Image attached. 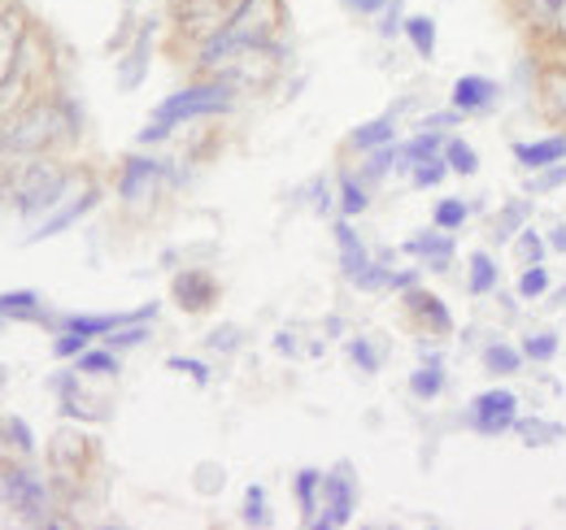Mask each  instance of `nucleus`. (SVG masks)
<instances>
[{"mask_svg":"<svg viewBox=\"0 0 566 530\" xmlns=\"http://www.w3.org/2000/svg\"><path fill=\"white\" fill-rule=\"evenodd\" d=\"M514 435L527 444V448H549V444H563V422H545V417H518L514 422Z\"/></svg>","mask_w":566,"mask_h":530,"instance_id":"aec40b11","label":"nucleus"},{"mask_svg":"<svg viewBox=\"0 0 566 530\" xmlns=\"http://www.w3.org/2000/svg\"><path fill=\"white\" fill-rule=\"evenodd\" d=\"M496 96H501V83L489 78V74H462V78L453 83V92H449L453 109H462L467 118H471V114H489L496 105Z\"/></svg>","mask_w":566,"mask_h":530,"instance_id":"f8f14e48","label":"nucleus"},{"mask_svg":"<svg viewBox=\"0 0 566 530\" xmlns=\"http://www.w3.org/2000/svg\"><path fill=\"white\" fill-rule=\"evenodd\" d=\"M444 174H453V170H449V161H444V152H440V157H431V161H419V166L410 170L415 188H436V183H444Z\"/></svg>","mask_w":566,"mask_h":530,"instance_id":"ea45409f","label":"nucleus"},{"mask_svg":"<svg viewBox=\"0 0 566 530\" xmlns=\"http://www.w3.org/2000/svg\"><path fill=\"white\" fill-rule=\"evenodd\" d=\"M22 40H27L22 13L18 9H0V83L22 62Z\"/></svg>","mask_w":566,"mask_h":530,"instance_id":"2eb2a0df","label":"nucleus"},{"mask_svg":"<svg viewBox=\"0 0 566 530\" xmlns=\"http://www.w3.org/2000/svg\"><path fill=\"white\" fill-rule=\"evenodd\" d=\"M566 183V166H541V170H527V192L532 197H541V192H554V188H563Z\"/></svg>","mask_w":566,"mask_h":530,"instance_id":"58836bf2","label":"nucleus"},{"mask_svg":"<svg viewBox=\"0 0 566 530\" xmlns=\"http://www.w3.org/2000/svg\"><path fill=\"white\" fill-rule=\"evenodd\" d=\"M340 4H345L349 13H357V18H379L392 0H340Z\"/></svg>","mask_w":566,"mask_h":530,"instance_id":"3c124183","label":"nucleus"},{"mask_svg":"<svg viewBox=\"0 0 566 530\" xmlns=\"http://www.w3.org/2000/svg\"><path fill=\"white\" fill-rule=\"evenodd\" d=\"M392 166H397V148H392V144L370 148V152H366V161H361V174H357V179H361L366 188H375V183H379V179H384Z\"/></svg>","mask_w":566,"mask_h":530,"instance_id":"c756f323","label":"nucleus"},{"mask_svg":"<svg viewBox=\"0 0 566 530\" xmlns=\"http://www.w3.org/2000/svg\"><path fill=\"white\" fill-rule=\"evenodd\" d=\"M280 22H283L280 0H235L231 18L201 44V66L213 70L227 53H235V49H262V44H271L275 31H280Z\"/></svg>","mask_w":566,"mask_h":530,"instance_id":"f257e3e1","label":"nucleus"},{"mask_svg":"<svg viewBox=\"0 0 566 530\" xmlns=\"http://www.w3.org/2000/svg\"><path fill=\"white\" fill-rule=\"evenodd\" d=\"M549 305H554V309H566V287H558V292L549 296Z\"/></svg>","mask_w":566,"mask_h":530,"instance_id":"5fc2aeb1","label":"nucleus"},{"mask_svg":"<svg viewBox=\"0 0 566 530\" xmlns=\"http://www.w3.org/2000/svg\"><path fill=\"white\" fill-rule=\"evenodd\" d=\"M541 92H545L549 114L558 123H566V62H549V66L541 70Z\"/></svg>","mask_w":566,"mask_h":530,"instance_id":"4be33fe9","label":"nucleus"},{"mask_svg":"<svg viewBox=\"0 0 566 530\" xmlns=\"http://www.w3.org/2000/svg\"><path fill=\"white\" fill-rule=\"evenodd\" d=\"M549 40H554V44H566V0H558V9H554V22H549Z\"/></svg>","mask_w":566,"mask_h":530,"instance_id":"603ef678","label":"nucleus"},{"mask_svg":"<svg viewBox=\"0 0 566 530\" xmlns=\"http://www.w3.org/2000/svg\"><path fill=\"white\" fill-rule=\"evenodd\" d=\"M401 31H406V13H401V0H392V4L379 13V35L392 40V35H401Z\"/></svg>","mask_w":566,"mask_h":530,"instance_id":"49530a36","label":"nucleus"},{"mask_svg":"<svg viewBox=\"0 0 566 530\" xmlns=\"http://www.w3.org/2000/svg\"><path fill=\"white\" fill-rule=\"evenodd\" d=\"M554 9H558V0H518V13H523L532 26H541V31H549Z\"/></svg>","mask_w":566,"mask_h":530,"instance_id":"37998d69","label":"nucleus"},{"mask_svg":"<svg viewBox=\"0 0 566 530\" xmlns=\"http://www.w3.org/2000/svg\"><path fill=\"white\" fill-rule=\"evenodd\" d=\"M0 500H4L22 522H31V527H53V522H57V518H49V513H53V496H49L44 478H35V474L22 469V465H4V469H0Z\"/></svg>","mask_w":566,"mask_h":530,"instance_id":"39448f33","label":"nucleus"},{"mask_svg":"<svg viewBox=\"0 0 566 530\" xmlns=\"http://www.w3.org/2000/svg\"><path fill=\"white\" fill-rule=\"evenodd\" d=\"M467 114L462 109H444V114H431V118H423L419 123V131H449V127H458Z\"/></svg>","mask_w":566,"mask_h":530,"instance_id":"09e8293b","label":"nucleus"},{"mask_svg":"<svg viewBox=\"0 0 566 530\" xmlns=\"http://www.w3.org/2000/svg\"><path fill=\"white\" fill-rule=\"evenodd\" d=\"M0 439H9L22 457H31V453H35V435H31V426H27L22 417H4V422H0Z\"/></svg>","mask_w":566,"mask_h":530,"instance_id":"4c0bfd02","label":"nucleus"},{"mask_svg":"<svg viewBox=\"0 0 566 530\" xmlns=\"http://www.w3.org/2000/svg\"><path fill=\"white\" fill-rule=\"evenodd\" d=\"M87 343H92V339H87V335L66 331V327H62V335H57V343H53V352H57V357H78V352H83V348H87Z\"/></svg>","mask_w":566,"mask_h":530,"instance_id":"de8ad7c7","label":"nucleus"},{"mask_svg":"<svg viewBox=\"0 0 566 530\" xmlns=\"http://www.w3.org/2000/svg\"><path fill=\"white\" fill-rule=\"evenodd\" d=\"M453 231H419L415 240H406V253L410 257H419L423 262V269H436V274H444L449 269V262H453Z\"/></svg>","mask_w":566,"mask_h":530,"instance_id":"ddd939ff","label":"nucleus"},{"mask_svg":"<svg viewBox=\"0 0 566 530\" xmlns=\"http://www.w3.org/2000/svg\"><path fill=\"white\" fill-rule=\"evenodd\" d=\"M0 318H18V322H44V305L35 292H4L0 296Z\"/></svg>","mask_w":566,"mask_h":530,"instance_id":"b1692460","label":"nucleus"},{"mask_svg":"<svg viewBox=\"0 0 566 530\" xmlns=\"http://www.w3.org/2000/svg\"><path fill=\"white\" fill-rule=\"evenodd\" d=\"M349 357L357 361V370H361V374H375V370H379V352H375V348H370V339H361V335L349 339Z\"/></svg>","mask_w":566,"mask_h":530,"instance_id":"c03bdc74","label":"nucleus"},{"mask_svg":"<svg viewBox=\"0 0 566 530\" xmlns=\"http://www.w3.org/2000/svg\"><path fill=\"white\" fill-rule=\"evenodd\" d=\"M210 348L213 352H235L240 348V327H218L210 335Z\"/></svg>","mask_w":566,"mask_h":530,"instance_id":"8fccbe9b","label":"nucleus"},{"mask_svg":"<svg viewBox=\"0 0 566 530\" xmlns=\"http://www.w3.org/2000/svg\"><path fill=\"white\" fill-rule=\"evenodd\" d=\"M523 361H527V357H523V348H510V343H501V339L484 348V370L496 374V379L518 374V370H523Z\"/></svg>","mask_w":566,"mask_h":530,"instance_id":"a878e982","label":"nucleus"},{"mask_svg":"<svg viewBox=\"0 0 566 530\" xmlns=\"http://www.w3.org/2000/svg\"><path fill=\"white\" fill-rule=\"evenodd\" d=\"M144 339H148V322H127V327H118V331L105 335V343H109L114 352H123V348H140Z\"/></svg>","mask_w":566,"mask_h":530,"instance_id":"a19ab883","label":"nucleus"},{"mask_svg":"<svg viewBox=\"0 0 566 530\" xmlns=\"http://www.w3.org/2000/svg\"><path fill=\"white\" fill-rule=\"evenodd\" d=\"M153 26H157V22H144V31L136 35L132 53H127V57H123V66H118V87H123V92H132V87H140L144 83L148 53H153Z\"/></svg>","mask_w":566,"mask_h":530,"instance_id":"a211bd4d","label":"nucleus"},{"mask_svg":"<svg viewBox=\"0 0 566 530\" xmlns=\"http://www.w3.org/2000/svg\"><path fill=\"white\" fill-rule=\"evenodd\" d=\"M231 9H235V0H175L179 26L188 35H197V40H210L213 31L231 18Z\"/></svg>","mask_w":566,"mask_h":530,"instance_id":"1a4fd4ad","label":"nucleus"},{"mask_svg":"<svg viewBox=\"0 0 566 530\" xmlns=\"http://www.w3.org/2000/svg\"><path fill=\"white\" fill-rule=\"evenodd\" d=\"M549 248H558V253H566V222H563V226H554V231H549Z\"/></svg>","mask_w":566,"mask_h":530,"instance_id":"864d4df0","label":"nucleus"},{"mask_svg":"<svg viewBox=\"0 0 566 530\" xmlns=\"http://www.w3.org/2000/svg\"><path fill=\"white\" fill-rule=\"evenodd\" d=\"M74 361H78V374H101V379L118 374V352L114 348H83Z\"/></svg>","mask_w":566,"mask_h":530,"instance_id":"7c9ffc66","label":"nucleus"},{"mask_svg":"<svg viewBox=\"0 0 566 530\" xmlns=\"http://www.w3.org/2000/svg\"><path fill=\"white\" fill-rule=\"evenodd\" d=\"M545 253H549V240L541 235V231H532V226H523L518 235H514V257L523 265H536L545 262Z\"/></svg>","mask_w":566,"mask_h":530,"instance_id":"f704fd0d","label":"nucleus"},{"mask_svg":"<svg viewBox=\"0 0 566 530\" xmlns=\"http://www.w3.org/2000/svg\"><path fill=\"white\" fill-rule=\"evenodd\" d=\"M444 152V135L440 131H415V139H406L397 148V170H415L419 161H431Z\"/></svg>","mask_w":566,"mask_h":530,"instance_id":"6ab92c4d","label":"nucleus"},{"mask_svg":"<svg viewBox=\"0 0 566 530\" xmlns=\"http://www.w3.org/2000/svg\"><path fill=\"white\" fill-rule=\"evenodd\" d=\"M392 139H397V123H392V114H384V118H375V123H361V127L349 135V144H354L357 152L384 148V144H392Z\"/></svg>","mask_w":566,"mask_h":530,"instance_id":"393cba45","label":"nucleus"},{"mask_svg":"<svg viewBox=\"0 0 566 530\" xmlns=\"http://www.w3.org/2000/svg\"><path fill=\"white\" fill-rule=\"evenodd\" d=\"M231 105H235V83H227V78L192 83V87L166 96V100L153 109L148 127L140 131V144H157V139H166L175 127L197 123V118H218V114H227Z\"/></svg>","mask_w":566,"mask_h":530,"instance_id":"7ed1b4c3","label":"nucleus"},{"mask_svg":"<svg viewBox=\"0 0 566 530\" xmlns=\"http://www.w3.org/2000/svg\"><path fill=\"white\" fill-rule=\"evenodd\" d=\"M71 188H74V183H71ZM96 197H101V192H96V183H83V188H78V197H62L57 204H53V213H49V218L35 226L31 244H40V240H53V235L71 231L74 222H78V218H83V213L96 204Z\"/></svg>","mask_w":566,"mask_h":530,"instance_id":"9d476101","label":"nucleus"},{"mask_svg":"<svg viewBox=\"0 0 566 530\" xmlns=\"http://www.w3.org/2000/svg\"><path fill=\"white\" fill-rule=\"evenodd\" d=\"M71 183L74 179L57 166V161L35 157V161H27V166L13 170V179H9V200H13V209H18L22 218H35V213L53 209L57 200L66 197Z\"/></svg>","mask_w":566,"mask_h":530,"instance_id":"20e7f679","label":"nucleus"},{"mask_svg":"<svg viewBox=\"0 0 566 530\" xmlns=\"http://www.w3.org/2000/svg\"><path fill=\"white\" fill-rule=\"evenodd\" d=\"M366 209H370L366 183H361L357 174H340V213H345V218H357V213H366Z\"/></svg>","mask_w":566,"mask_h":530,"instance_id":"72a5a7b5","label":"nucleus"},{"mask_svg":"<svg viewBox=\"0 0 566 530\" xmlns=\"http://www.w3.org/2000/svg\"><path fill=\"white\" fill-rule=\"evenodd\" d=\"M444 161H449L453 174H467V179L480 170V152L467 139H444Z\"/></svg>","mask_w":566,"mask_h":530,"instance_id":"473e14b6","label":"nucleus"},{"mask_svg":"<svg viewBox=\"0 0 566 530\" xmlns=\"http://www.w3.org/2000/svg\"><path fill=\"white\" fill-rule=\"evenodd\" d=\"M406 305H410V314H415V318H423V322L436 335H449V331H453V318H449L444 300H440V296H431V292H423L419 283H415V287L406 292Z\"/></svg>","mask_w":566,"mask_h":530,"instance_id":"f3484780","label":"nucleus"},{"mask_svg":"<svg viewBox=\"0 0 566 530\" xmlns=\"http://www.w3.org/2000/svg\"><path fill=\"white\" fill-rule=\"evenodd\" d=\"M175 300L188 314H206L213 300H218V283H213L206 269H184V274H175Z\"/></svg>","mask_w":566,"mask_h":530,"instance_id":"4468645a","label":"nucleus"},{"mask_svg":"<svg viewBox=\"0 0 566 530\" xmlns=\"http://www.w3.org/2000/svg\"><path fill=\"white\" fill-rule=\"evenodd\" d=\"M496 283H501V269H496L493 253H471V262H467V292L471 296H493Z\"/></svg>","mask_w":566,"mask_h":530,"instance_id":"412c9836","label":"nucleus"},{"mask_svg":"<svg viewBox=\"0 0 566 530\" xmlns=\"http://www.w3.org/2000/svg\"><path fill=\"white\" fill-rule=\"evenodd\" d=\"M527 218H532V204H527V200H510V204L496 213L493 240H496V244H514V235L527 226Z\"/></svg>","mask_w":566,"mask_h":530,"instance_id":"5701e85b","label":"nucleus"},{"mask_svg":"<svg viewBox=\"0 0 566 530\" xmlns=\"http://www.w3.org/2000/svg\"><path fill=\"white\" fill-rule=\"evenodd\" d=\"M549 292H554V278H549L545 262L523 265V274H518V296H523V300H541V296H549Z\"/></svg>","mask_w":566,"mask_h":530,"instance_id":"2f4dec72","label":"nucleus"},{"mask_svg":"<svg viewBox=\"0 0 566 530\" xmlns=\"http://www.w3.org/2000/svg\"><path fill=\"white\" fill-rule=\"evenodd\" d=\"M336 248H340V269H345V278H349L354 287H361V292H379V287H388V274H392V269L366 253V244L357 240V231L349 226V218L336 222Z\"/></svg>","mask_w":566,"mask_h":530,"instance_id":"423d86ee","label":"nucleus"},{"mask_svg":"<svg viewBox=\"0 0 566 530\" xmlns=\"http://www.w3.org/2000/svg\"><path fill=\"white\" fill-rule=\"evenodd\" d=\"M523 357L527 361H554L558 357V331H532L527 339H523Z\"/></svg>","mask_w":566,"mask_h":530,"instance_id":"e433bc0d","label":"nucleus"},{"mask_svg":"<svg viewBox=\"0 0 566 530\" xmlns=\"http://www.w3.org/2000/svg\"><path fill=\"white\" fill-rule=\"evenodd\" d=\"M292 491H296V505H301V513H305V522L318 513V491H323V474L318 469H296V478H292Z\"/></svg>","mask_w":566,"mask_h":530,"instance_id":"cd10ccee","label":"nucleus"},{"mask_svg":"<svg viewBox=\"0 0 566 530\" xmlns=\"http://www.w3.org/2000/svg\"><path fill=\"white\" fill-rule=\"evenodd\" d=\"M514 161H518L523 170L558 166V161H566V135H545V139H523V144H514Z\"/></svg>","mask_w":566,"mask_h":530,"instance_id":"dca6fc26","label":"nucleus"},{"mask_svg":"<svg viewBox=\"0 0 566 530\" xmlns=\"http://www.w3.org/2000/svg\"><path fill=\"white\" fill-rule=\"evenodd\" d=\"M467 218H471V204H467V200H458V197L436 200V209H431V222H436L440 231H458Z\"/></svg>","mask_w":566,"mask_h":530,"instance_id":"c9c22d12","label":"nucleus"},{"mask_svg":"<svg viewBox=\"0 0 566 530\" xmlns=\"http://www.w3.org/2000/svg\"><path fill=\"white\" fill-rule=\"evenodd\" d=\"M161 179H166V161H153V157H127L123 179H118V197L132 200V204H140V200H148L157 188H161Z\"/></svg>","mask_w":566,"mask_h":530,"instance_id":"9b49d317","label":"nucleus"},{"mask_svg":"<svg viewBox=\"0 0 566 530\" xmlns=\"http://www.w3.org/2000/svg\"><path fill=\"white\" fill-rule=\"evenodd\" d=\"M78 135V109L71 100H49L31 105L18 118H4L0 127V157H35L53 139H74Z\"/></svg>","mask_w":566,"mask_h":530,"instance_id":"f03ea898","label":"nucleus"},{"mask_svg":"<svg viewBox=\"0 0 566 530\" xmlns=\"http://www.w3.org/2000/svg\"><path fill=\"white\" fill-rule=\"evenodd\" d=\"M244 522L249 527H266L271 522V509H266V491L262 487H249L244 491Z\"/></svg>","mask_w":566,"mask_h":530,"instance_id":"79ce46f5","label":"nucleus"},{"mask_svg":"<svg viewBox=\"0 0 566 530\" xmlns=\"http://www.w3.org/2000/svg\"><path fill=\"white\" fill-rule=\"evenodd\" d=\"M323 496H327V505L318 509L323 518H310V527L314 530L349 527V518H354V509H357V483H354V474H349V465L323 474Z\"/></svg>","mask_w":566,"mask_h":530,"instance_id":"0eeeda50","label":"nucleus"},{"mask_svg":"<svg viewBox=\"0 0 566 530\" xmlns=\"http://www.w3.org/2000/svg\"><path fill=\"white\" fill-rule=\"evenodd\" d=\"M166 365H170V370H179V374H188V379H192V383H201V388L210 383V365H206V361H192V357H170Z\"/></svg>","mask_w":566,"mask_h":530,"instance_id":"a18cd8bd","label":"nucleus"},{"mask_svg":"<svg viewBox=\"0 0 566 530\" xmlns=\"http://www.w3.org/2000/svg\"><path fill=\"white\" fill-rule=\"evenodd\" d=\"M514 422H518V396L510 388L480 392L471 404V426L480 435H505V431H514Z\"/></svg>","mask_w":566,"mask_h":530,"instance_id":"6e6552de","label":"nucleus"},{"mask_svg":"<svg viewBox=\"0 0 566 530\" xmlns=\"http://www.w3.org/2000/svg\"><path fill=\"white\" fill-rule=\"evenodd\" d=\"M410 44H415V53L423 57V62H431L436 57V22L427 18V13H410L406 18V31H401Z\"/></svg>","mask_w":566,"mask_h":530,"instance_id":"bb28decb","label":"nucleus"},{"mask_svg":"<svg viewBox=\"0 0 566 530\" xmlns=\"http://www.w3.org/2000/svg\"><path fill=\"white\" fill-rule=\"evenodd\" d=\"M410 392L419 400H436L440 392H444V365L440 361H427V365H419L415 374H410Z\"/></svg>","mask_w":566,"mask_h":530,"instance_id":"c85d7f7f","label":"nucleus"}]
</instances>
